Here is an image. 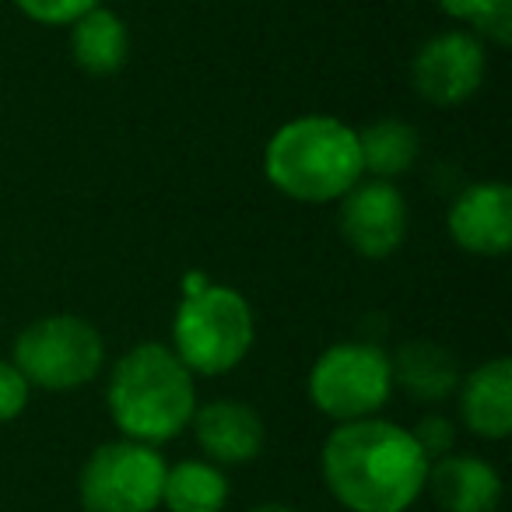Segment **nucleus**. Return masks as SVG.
<instances>
[{
	"label": "nucleus",
	"instance_id": "nucleus-10",
	"mask_svg": "<svg viewBox=\"0 0 512 512\" xmlns=\"http://www.w3.org/2000/svg\"><path fill=\"white\" fill-rule=\"evenodd\" d=\"M446 232L463 253L505 256L512 246V190L498 179L463 186L446 211Z\"/></svg>",
	"mask_w": 512,
	"mask_h": 512
},
{
	"label": "nucleus",
	"instance_id": "nucleus-19",
	"mask_svg": "<svg viewBox=\"0 0 512 512\" xmlns=\"http://www.w3.org/2000/svg\"><path fill=\"white\" fill-rule=\"evenodd\" d=\"M102 0H15V8L36 25H71L92 8H99Z\"/></svg>",
	"mask_w": 512,
	"mask_h": 512
},
{
	"label": "nucleus",
	"instance_id": "nucleus-12",
	"mask_svg": "<svg viewBox=\"0 0 512 512\" xmlns=\"http://www.w3.org/2000/svg\"><path fill=\"white\" fill-rule=\"evenodd\" d=\"M425 491L442 512H495L502 505L505 484L495 463L453 449L428 463Z\"/></svg>",
	"mask_w": 512,
	"mask_h": 512
},
{
	"label": "nucleus",
	"instance_id": "nucleus-6",
	"mask_svg": "<svg viewBox=\"0 0 512 512\" xmlns=\"http://www.w3.org/2000/svg\"><path fill=\"white\" fill-rule=\"evenodd\" d=\"M393 365L372 341H337L313 362L306 379L309 404L330 418L344 421L376 418L393 397Z\"/></svg>",
	"mask_w": 512,
	"mask_h": 512
},
{
	"label": "nucleus",
	"instance_id": "nucleus-1",
	"mask_svg": "<svg viewBox=\"0 0 512 512\" xmlns=\"http://www.w3.org/2000/svg\"><path fill=\"white\" fill-rule=\"evenodd\" d=\"M323 484L348 512H407L428 481V456L411 428L386 418L334 425L320 453Z\"/></svg>",
	"mask_w": 512,
	"mask_h": 512
},
{
	"label": "nucleus",
	"instance_id": "nucleus-21",
	"mask_svg": "<svg viewBox=\"0 0 512 512\" xmlns=\"http://www.w3.org/2000/svg\"><path fill=\"white\" fill-rule=\"evenodd\" d=\"M32 400V383L22 376L15 362L0 358V425H11L25 414Z\"/></svg>",
	"mask_w": 512,
	"mask_h": 512
},
{
	"label": "nucleus",
	"instance_id": "nucleus-11",
	"mask_svg": "<svg viewBox=\"0 0 512 512\" xmlns=\"http://www.w3.org/2000/svg\"><path fill=\"white\" fill-rule=\"evenodd\" d=\"M190 432L204 449V460L218 467H242L264 453L267 425L256 407L246 400H207L197 404L190 418Z\"/></svg>",
	"mask_w": 512,
	"mask_h": 512
},
{
	"label": "nucleus",
	"instance_id": "nucleus-2",
	"mask_svg": "<svg viewBox=\"0 0 512 512\" xmlns=\"http://www.w3.org/2000/svg\"><path fill=\"white\" fill-rule=\"evenodd\" d=\"M197 376L172 344L141 341L123 351L106 379V411L123 439L162 446L190 428L197 411Z\"/></svg>",
	"mask_w": 512,
	"mask_h": 512
},
{
	"label": "nucleus",
	"instance_id": "nucleus-20",
	"mask_svg": "<svg viewBox=\"0 0 512 512\" xmlns=\"http://www.w3.org/2000/svg\"><path fill=\"white\" fill-rule=\"evenodd\" d=\"M411 435H414V442H418L421 453L428 456V463L456 449V421L446 418V414H439V411L421 414L418 425L411 428Z\"/></svg>",
	"mask_w": 512,
	"mask_h": 512
},
{
	"label": "nucleus",
	"instance_id": "nucleus-17",
	"mask_svg": "<svg viewBox=\"0 0 512 512\" xmlns=\"http://www.w3.org/2000/svg\"><path fill=\"white\" fill-rule=\"evenodd\" d=\"M232 498V481L225 467L211 460L169 463L162 484V509L169 512H225Z\"/></svg>",
	"mask_w": 512,
	"mask_h": 512
},
{
	"label": "nucleus",
	"instance_id": "nucleus-7",
	"mask_svg": "<svg viewBox=\"0 0 512 512\" xmlns=\"http://www.w3.org/2000/svg\"><path fill=\"white\" fill-rule=\"evenodd\" d=\"M165 456L158 446L113 439L92 449L78 474V502L85 512H155L162 509Z\"/></svg>",
	"mask_w": 512,
	"mask_h": 512
},
{
	"label": "nucleus",
	"instance_id": "nucleus-18",
	"mask_svg": "<svg viewBox=\"0 0 512 512\" xmlns=\"http://www.w3.org/2000/svg\"><path fill=\"white\" fill-rule=\"evenodd\" d=\"M439 8L481 43H512V0H439Z\"/></svg>",
	"mask_w": 512,
	"mask_h": 512
},
{
	"label": "nucleus",
	"instance_id": "nucleus-22",
	"mask_svg": "<svg viewBox=\"0 0 512 512\" xmlns=\"http://www.w3.org/2000/svg\"><path fill=\"white\" fill-rule=\"evenodd\" d=\"M246 512H302V509L285 505V502H264V505H253V509H246Z\"/></svg>",
	"mask_w": 512,
	"mask_h": 512
},
{
	"label": "nucleus",
	"instance_id": "nucleus-15",
	"mask_svg": "<svg viewBox=\"0 0 512 512\" xmlns=\"http://www.w3.org/2000/svg\"><path fill=\"white\" fill-rule=\"evenodd\" d=\"M71 57L92 78H109L130 57V32L127 22L113 8L99 4L78 22H71Z\"/></svg>",
	"mask_w": 512,
	"mask_h": 512
},
{
	"label": "nucleus",
	"instance_id": "nucleus-14",
	"mask_svg": "<svg viewBox=\"0 0 512 512\" xmlns=\"http://www.w3.org/2000/svg\"><path fill=\"white\" fill-rule=\"evenodd\" d=\"M393 365V386L407 393L418 404H446L449 397H456V386H460V358L439 341H425V337H414L404 341L390 355Z\"/></svg>",
	"mask_w": 512,
	"mask_h": 512
},
{
	"label": "nucleus",
	"instance_id": "nucleus-13",
	"mask_svg": "<svg viewBox=\"0 0 512 512\" xmlns=\"http://www.w3.org/2000/svg\"><path fill=\"white\" fill-rule=\"evenodd\" d=\"M460 421L470 435L488 442H502L512 432V362L488 358L470 369L456 386Z\"/></svg>",
	"mask_w": 512,
	"mask_h": 512
},
{
	"label": "nucleus",
	"instance_id": "nucleus-3",
	"mask_svg": "<svg viewBox=\"0 0 512 512\" xmlns=\"http://www.w3.org/2000/svg\"><path fill=\"white\" fill-rule=\"evenodd\" d=\"M264 176L295 204H337L365 176L358 127L327 113L281 123L264 148Z\"/></svg>",
	"mask_w": 512,
	"mask_h": 512
},
{
	"label": "nucleus",
	"instance_id": "nucleus-16",
	"mask_svg": "<svg viewBox=\"0 0 512 512\" xmlns=\"http://www.w3.org/2000/svg\"><path fill=\"white\" fill-rule=\"evenodd\" d=\"M358 151H362L365 176L397 183L418 162L421 137L411 123L397 120V116H383V120L358 127Z\"/></svg>",
	"mask_w": 512,
	"mask_h": 512
},
{
	"label": "nucleus",
	"instance_id": "nucleus-4",
	"mask_svg": "<svg viewBox=\"0 0 512 512\" xmlns=\"http://www.w3.org/2000/svg\"><path fill=\"white\" fill-rule=\"evenodd\" d=\"M256 341L249 299L232 285H214L204 274L186 278L183 302L172 320V351L193 376L218 379L246 362Z\"/></svg>",
	"mask_w": 512,
	"mask_h": 512
},
{
	"label": "nucleus",
	"instance_id": "nucleus-9",
	"mask_svg": "<svg viewBox=\"0 0 512 512\" xmlns=\"http://www.w3.org/2000/svg\"><path fill=\"white\" fill-rule=\"evenodd\" d=\"M337 204H341V211H337L341 239L358 256L386 260L404 246L411 211H407V197L397 183L362 176Z\"/></svg>",
	"mask_w": 512,
	"mask_h": 512
},
{
	"label": "nucleus",
	"instance_id": "nucleus-8",
	"mask_svg": "<svg viewBox=\"0 0 512 512\" xmlns=\"http://www.w3.org/2000/svg\"><path fill=\"white\" fill-rule=\"evenodd\" d=\"M488 74L484 43L467 29H449L425 39L411 60V85L428 106H463Z\"/></svg>",
	"mask_w": 512,
	"mask_h": 512
},
{
	"label": "nucleus",
	"instance_id": "nucleus-5",
	"mask_svg": "<svg viewBox=\"0 0 512 512\" xmlns=\"http://www.w3.org/2000/svg\"><path fill=\"white\" fill-rule=\"evenodd\" d=\"M11 362L32 390L67 393L95 383L106 369V341L99 327L78 313H50L15 337Z\"/></svg>",
	"mask_w": 512,
	"mask_h": 512
}]
</instances>
